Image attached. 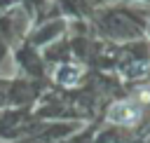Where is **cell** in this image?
Returning <instances> with one entry per match:
<instances>
[{
	"mask_svg": "<svg viewBox=\"0 0 150 143\" xmlns=\"http://www.w3.org/2000/svg\"><path fill=\"white\" fill-rule=\"evenodd\" d=\"M138 117H141V110H138L131 101H117V103H112L110 110H108V120L115 122V124H124V127L136 124Z\"/></svg>",
	"mask_w": 150,
	"mask_h": 143,
	"instance_id": "cell-1",
	"label": "cell"
},
{
	"mask_svg": "<svg viewBox=\"0 0 150 143\" xmlns=\"http://www.w3.org/2000/svg\"><path fill=\"white\" fill-rule=\"evenodd\" d=\"M80 73H82V68H80V66H73V63H63V66H59V68L54 70V77H56L61 84L70 87V84H75V82H77Z\"/></svg>",
	"mask_w": 150,
	"mask_h": 143,
	"instance_id": "cell-2",
	"label": "cell"
},
{
	"mask_svg": "<svg viewBox=\"0 0 150 143\" xmlns=\"http://www.w3.org/2000/svg\"><path fill=\"white\" fill-rule=\"evenodd\" d=\"M141 98L143 101H150V91H141Z\"/></svg>",
	"mask_w": 150,
	"mask_h": 143,
	"instance_id": "cell-3",
	"label": "cell"
}]
</instances>
